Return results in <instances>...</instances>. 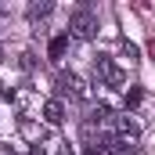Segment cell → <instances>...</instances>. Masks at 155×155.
Wrapping results in <instances>:
<instances>
[{
    "label": "cell",
    "instance_id": "obj_1",
    "mask_svg": "<svg viewBox=\"0 0 155 155\" xmlns=\"http://www.w3.org/2000/svg\"><path fill=\"white\" fill-rule=\"evenodd\" d=\"M69 36H76V40H94L97 36V18L90 15V7L72 11V18H69Z\"/></svg>",
    "mask_w": 155,
    "mask_h": 155
},
{
    "label": "cell",
    "instance_id": "obj_2",
    "mask_svg": "<svg viewBox=\"0 0 155 155\" xmlns=\"http://www.w3.org/2000/svg\"><path fill=\"white\" fill-rule=\"evenodd\" d=\"M54 87H58V101L69 94V97H76V101H87L90 97V90H87V83L76 76V72H58V79H54Z\"/></svg>",
    "mask_w": 155,
    "mask_h": 155
},
{
    "label": "cell",
    "instance_id": "obj_3",
    "mask_svg": "<svg viewBox=\"0 0 155 155\" xmlns=\"http://www.w3.org/2000/svg\"><path fill=\"white\" fill-rule=\"evenodd\" d=\"M94 76H97V83H108V87H123V72L116 69V61H112L108 54H97V58H94Z\"/></svg>",
    "mask_w": 155,
    "mask_h": 155
},
{
    "label": "cell",
    "instance_id": "obj_4",
    "mask_svg": "<svg viewBox=\"0 0 155 155\" xmlns=\"http://www.w3.org/2000/svg\"><path fill=\"white\" fill-rule=\"evenodd\" d=\"M43 119H47L51 126H61V123H65V105H61L58 97H51V101H43Z\"/></svg>",
    "mask_w": 155,
    "mask_h": 155
},
{
    "label": "cell",
    "instance_id": "obj_5",
    "mask_svg": "<svg viewBox=\"0 0 155 155\" xmlns=\"http://www.w3.org/2000/svg\"><path fill=\"white\" fill-rule=\"evenodd\" d=\"M112 126H116V134H119V137H137V123L126 116V112L112 116Z\"/></svg>",
    "mask_w": 155,
    "mask_h": 155
},
{
    "label": "cell",
    "instance_id": "obj_6",
    "mask_svg": "<svg viewBox=\"0 0 155 155\" xmlns=\"http://www.w3.org/2000/svg\"><path fill=\"white\" fill-rule=\"evenodd\" d=\"M51 11H54L51 0H43V4H29V7H25V18H29V22H40V18H47Z\"/></svg>",
    "mask_w": 155,
    "mask_h": 155
},
{
    "label": "cell",
    "instance_id": "obj_7",
    "mask_svg": "<svg viewBox=\"0 0 155 155\" xmlns=\"http://www.w3.org/2000/svg\"><path fill=\"white\" fill-rule=\"evenodd\" d=\"M65 47H69V36H54L51 40V61H58L65 54Z\"/></svg>",
    "mask_w": 155,
    "mask_h": 155
},
{
    "label": "cell",
    "instance_id": "obj_8",
    "mask_svg": "<svg viewBox=\"0 0 155 155\" xmlns=\"http://www.w3.org/2000/svg\"><path fill=\"white\" fill-rule=\"evenodd\" d=\"M141 97H144V94H141V87H134V90L126 94V108H137V105H141Z\"/></svg>",
    "mask_w": 155,
    "mask_h": 155
},
{
    "label": "cell",
    "instance_id": "obj_9",
    "mask_svg": "<svg viewBox=\"0 0 155 155\" xmlns=\"http://www.w3.org/2000/svg\"><path fill=\"white\" fill-rule=\"evenodd\" d=\"M123 54H126V58H130V61H137V47H134V43H130V40H123Z\"/></svg>",
    "mask_w": 155,
    "mask_h": 155
},
{
    "label": "cell",
    "instance_id": "obj_10",
    "mask_svg": "<svg viewBox=\"0 0 155 155\" xmlns=\"http://www.w3.org/2000/svg\"><path fill=\"white\" fill-rule=\"evenodd\" d=\"M58 155H72V148H69V144H61V148H58Z\"/></svg>",
    "mask_w": 155,
    "mask_h": 155
},
{
    "label": "cell",
    "instance_id": "obj_11",
    "mask_svg": "<svg viewBox=\"0 0 155 155\" xmlns=\"http://www.w3.org/2000/svg\"><path fill=\"white\" fill-rule=\"evenodd\" d=\"M87 155H101V148H87Z\"/></svg>",
    "mask_w": 155,
    "mask_h": 155
}]
</instances>
